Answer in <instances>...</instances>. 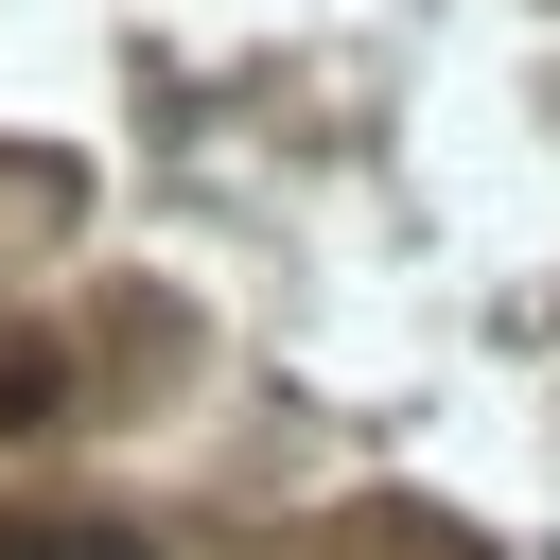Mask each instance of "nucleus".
Segmentation results:
<instances>
[{
	"label": "nucleus",
	"instance_id": "nucleus-1",
	"mask_svg": "<svg viewBox=\"0 0 560 560\" xmlns=\"http://www.w3.org/2000/svg\"><path fill=\"white\" fill-rule=\"evenodd\" d=\"M0 560H140L122 525H0Z\"/></svg>",
	"mask_w": 560,
	"mask_h": 560
}]
</instances>
